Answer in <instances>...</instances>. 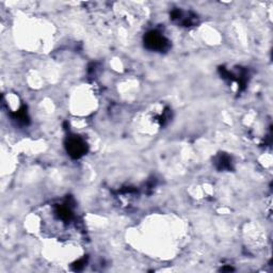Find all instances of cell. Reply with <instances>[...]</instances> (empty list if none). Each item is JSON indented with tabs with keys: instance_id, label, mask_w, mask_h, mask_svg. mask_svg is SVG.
<instances>
[{
	"instance_id": "obj_1",
	"label": "cell",
	"mask_w": 273,
	"mask_h": 273,
	"mask_svg": "<svg viewBox=\"0 0 273 273\" xmlns=\"http://www.w3.org/2000/svg\"><path fill=\"white\" fill-rule=\"evenodd\" d=\"M144 46L152 51L163 52L170 48V41L161 32L157 30H152L147 32L144 36Z\"/></svg>"
},
{
	"instance_id": "obj_2",
	"label": "cell",
	"mask_w": 273,
	"mask_h": 273,
	"mask_svg": "<svg viewBox=\"0 0 273 273\" xmlns=\"http://www.w3.org/2000/svg\"><path fill=\"white\" fill-rule=\"evenodd\" d=\"M65 147H66V151L69 156L75 159L82 157L83 155L87 153V149H88L87 143L84 142L83 139H81L76 135L69 136L66 139Z\"/></svg>"
},
{
	"instance_id": "obj_3",
	"label": "cell",
	"mask_w": 273,
	"mask_h": 273,
	"mask_svg": "<svg viewBox=\"0 0 273 273\" xmlns=\"http://www.w3.org/2000/svg\"><path fill=\"white\" fill-rule=\"evenodd\" d=\"M171 18H172L174 21H177L178 24L183 25L185 27H189L194 25L196 23V16L191 14V13H184L183 11L180 10H175L171 14Z\"/></svg>"
},
{
	"instance_id": "obj_4",
	"label": "cell",
	"mask_w": 273,
	"mask_h": 273,
	"mask_svg": "<svg viewBox=\"0 0 273 273\" xmlns=\"http://www.w3.org/2000/svg\"><path fill=\"white\" fill-rule=\"evenodd\" d=\"M217 167L219 170L232 169V160L226 155H220L217 159Z\"/></svg>"
},
{
	"instance_id": "obj_5",
	"label": "cell",
	"mask_w": 273,
	"mask_h": 273,
	"mask_svg": "<svg viewBox=\"0 0 273 273\" xmlns=\"http://www.w3.org/2000/svg\"><path fill=\"white\" fill-rule=\"evenodd\" d=\"M84 265H85V261H84L83 259L79 260L78 263H76V264L74 265V267H75L74 269H75V270H77V271H78V270H81V269L83 268V267H84Z\"/></svg>"
}]
</instances>
